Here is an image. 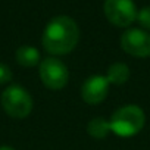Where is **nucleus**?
<instances>
[{"mask_svg":"<svg viewBox=\"0 0 150 150\" xmlns=\"http://www.w3.org/2000/svg\"><path fill=\"white\" fill-rule=\"evenodd\" d=\"M80 40L78 25L72 18L60 15L53 18L44 28L43 46L50 54H66L75 49Z\"/></svg>","mask_w":150,"mask_h":150,"instance_id":"f257e3e1","label":"nucleus"},{"mask_svg":"<svg viewBox=\"0 0 150 150\" xmlns=\"http://www.w3.org/2000/svg\"><path fill=\"white\" fill-rule=\"evenodd\" d=\"M110 131L119 137H132L140 132L146 124V115L140 106L125 105L116 109L110 119Z\"/></svg>","mask_w":150,"mask_h":150,"instance_id":"f03ea898","label":"nucleus"},{"mask_svg":"<svg viewBox=\"0 0 150 150\" xmlns=\"http://www.w3.org/2000/svg\"><path fill=\"white\" fill-rule=\"evenodd\" d=\"M2 106L9 116L16 119H24L33 110V97L24 87L13 84L3 91Z\"/></svg>","mask_w":150,"mask_h":150,"instance_id":"7ed1b4c3","label":"nucleus"},{"mask_svg":"<svg viewBox=\"0 0 150 150\" xmlns=\"http://www.w3.org/2000/svg\"><path fill=\"white\" fill-rule=\"evenodd\" d=\"M40 80L50 90H60L68 84L69 72L66 65L57 57H46L40 62Z\"/></svg>","mask_w":150,"mask_h":150,"instance_id":"20e7f679","label":"nucleus"},{"mask_svg":"<svg viewBox=\"0 0 150 150\" xmlns=\"http://www.w3.org/2000/svg\"><path fill=\"white\" fill-rule=\"evenodd\" d=\"M103 12L110 24L116 27H129L137 21V8L132 0H105Z\"/></svg>","mask_w":150,"mask_h":150,"instance_id":"39448f33","label":"nucleus"},{"mask_svg":"<svg viewBox=\"0 0 150 150\" xmlns=\"http://www.w3.org/2000/svg\"><path fill=\"white\" fill-rule=\"evenodd\" d=\"M121 47L134 57L150 56V33L138 28L127 30L121 37Z\"/></svg>","mask_w":150,"mask_h":150,"instance_id":"423d86ee","label":"nucleus"},{"mask_svg":"<svg viewBox=\"0 0 150 150\" xmlns=\"http://www.w3.org/2000/svg\"><path fill=\"white\" fill-rule=\"evenodd\" d=\"M109 81L106 78V75H93L88 77L83 87H81V97L87 105H99L102 103L108 93H109Z\"/></svg>","mask_w":150,"mask_h":150,"instance_id":"0eeeda50","label":"nucleus"},{"mask_svg":"<svg viewBox=\"0 0 150 150\" xmlns=\"http://www.w3.org/2000/svg\"><path fill=\"white\" fill-rule=\"evenodd\" d=\"M106 78L109 81V84H115V86H122L129 80V68L128 65L122 63V62H116L112 63L106 72Z\"/></svg>","mask_w":150,"mask_h":150,"instance_id":"6e6552de","label":"nucleus"},{"mask_svg":"<svg viewBox=\"0 0 150 150\" xmlns=\"http://www.w3.org/2000/svg\"><path fill=\"white\" fill-rule=\"evenodd\" d=\"M16 62L21 66L33 68L37 63H40V52L33 46H21L16 50Z\"/></svg>","mask_w":150,"mask_h":150,"instance_id":"1a4fd4ad","label":"nucleus"},{"mask_svg":"<svg viewBox=\"0 0 150 150\" xmlns=\"http://www.w3.org/2000/svg\"><path fill=\"white\" fill-rule=\"evenodd\" d=\"M87 132H88V135H91L96 140L106 138L108 134L110 132V122L108 119H105L103 116L93 118L87 124Z\"/></svg>","mask_w":150,"mask_h":150,"instance_id":"9d476101","label":"nucleus"},{"mask_svg":"<svg viewBox=\"0 0 150 150\" xmlns=\"http://www.w3.org/2000/svg\"><path fill=\"white\" fill-rule=\"evenodd\" d=\"M137 21L143 28L150 30V6H146L137 12Z\"/></svg>","mask_w":150,"mask_h":150,"instance_id":"9b49d317","label":"nucleus"},{"mask_svg":"<svg viewBox=\"0 0 150 150\" xmlns=\"http://www.w3.org/2000/svg\"><path fill=\"white\" fill-rule=\"evenodd\" d=\"M12 80V71L8 65L0 63V84H6Z\"/></svg>","mask_w":150,"mask_h":150,"instance_id":"f8f14e48","label":"nucleus"},{"mask_svg":"<svg viewBox=\"0 0 150 150\" xmlns=\"http://www.w3.org/2000/svg\"><path fill=\"white\" fill-rule=\"evenodd\" d=\"M0 150H15L13 147H9V146H2L0 147Z\"/></svg>","mask_w":150,"mask_h":150,"instance_id":"ddd939ff","label":"nucleus"}]
</instances>
